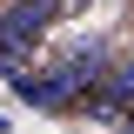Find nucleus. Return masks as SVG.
Segmentation results:
<instances>
[{
  "label": "nucleus",
  "instance_id": "2",
  "mask_svg": "<svg viewBox=\"0 0 134 134\" xmlns=\"http://www.w3.org/2000/svg\"><path fill=\"white\" fill-rule=\"evenodd\" d=\"M14 94L27 100L34 114H54V107H67V100L81 94V81H74L67 67H54V74H20V81H14Z\"/></svg>",
  "mask_w": 134,
  "mask_h": 134
},
{
  "label": "nucleus",
  "instance_id": "3",
  "mask_svg": "<svg viewBox=\"0 0 134 134\" xmlns=\"http://www.w3.org/2000/svg\"><path fill=\"white\" fill-rule=\"evenodd\" d=\"M134 100V54L121 67H107V74H100V87H94V100H87V114L94 121H121V107H127Z\"/></svg>",
  "mask_w": 134,
  "mask_h": 134
},
{
  "label": "nucleus",
  "instance_id": "4",
  "mask_svg": "<svg viewBox=\"0 0 134 134\" xmlns=\"http://www.w3.org/2000/svg\"><path fill=\"white\" fill-rule=\"evenodd\" d=\"M7 127H14V121H7V114H0V134H7Z\"/></svg>",
  "mask_w": 134,
  "mask_h": 134
},
{
  "label": "nucleus",
  "instance_id": "1",
  "mask_svg": "<svg viewBox=\"0 0 134 134\" xmlns=\"http://www.w3.org/2000/svg\"><path fill=\"white\" fill-rule=\"evenodd\" d=\"M60 7H67V0H14V7L0 14V54H27V47H40V34L54 27Z\"/></svg>",
  "mask_w": 134,
  "mask_h": 134
}]
</instances>
